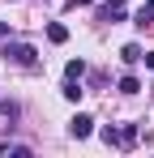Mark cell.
Instances as JSON below:
<instances>
[{
  "label": "cell",
  "instance_id": "cell-1",
  "mask_svg": "<svg viewBox=\"0 0 154 158\" xmlns=\"http://www.w3.org/2000/svg\"><path fill=\"white\" fill-rule=\"evenodd\" d=\"M0 56H4V60H13V64L34 69V47H30V43H4V47H0Z\"/></svg>",
  "mask_w": 154,
  "mask_h": 158
},
{
  "label": "cell",
  "instance_id": "cell-2",
  "mask_svg": "<svg viewBox=\"0 0 154 158\" xmlns=\"http://www.w3.org/2000/svg\"><path fill=\"white\" fill-rule=\"evenodd\" d=\"M99 22H124V0H107L99 9Z\"/></svg>",
  "mask_w": 154,
  "mask_h": 158
},
{
  "label": "cell",
  "instance_id": "cell-3",
  "mask_svg": "<svg viewBox=\"0 0 154 158\" xmlns=\"http://www.w3.org/2000/svg\"><path fill=\"white\" fill-rule=\"evenodd\" d=\"M69 132L81 141V137H90V132H94V120H90V115H73V120H69Z\"/></svg>",
  "mask_w": 154,
  "mask_h": 158
},
{
  "label": "cell",
  "instance_id": "cell-4",
  "mask_svg": "<svg viewBox=\"0 0 154 158\" xmlns=\"http://www.w3.org/2000/svg\"><path fill=\"white\" fill-rule=\"evenodd\" d=\"M120 60H124V64H137V60H141V47H137V43L120 47Z\"/></svg>",
  "mask_w": 154,
  "mask_h": 158
},
{
  "label": "cell",
  "instance_id": "cell-5",
  "mask_svg": "<svg viewBox=\"0 0 154 158\" xmlns=\"http://www.w3.org/2000/svg\"><path fill=\"white\" fill-rule=\"evenodd\" d=\"M47 39H51V43H64V39H69V30L60 26V22H51V26H47Z\"/></svg>",
  "mask_w": 154,
  "mask_h": 158
},
{
  "label": "cell",
  "instance_id": "cell-6",
  "mask_svg": "<svg viewBox=\"0 0 154 158\" xmlns=\"http://www.w3.org/2000/svg\"><path fill=\"white\" fill-rule=\"evenodd\" d=\"M81 73H86V64H81V60H69V64H64V77L81 81Z\"/></svg>",
  "mask_w": 154,
  "mask_h": 158
},
{
  "label": "cell",
  "instance_id": "cell-7",
  "mask_svg": "<svg viewBox=\"0 0 154 158\" xmlns=\"http://www.w3.org/2000/svg\"><path fill=\"white\" fill-rule=\"evenodd\" d=\"M137 90H141V81L133 77V73H128V77H120V94H137Z\"/></svg>",
  "mask_w": 154,
  "mask_h": 158
},
{
  "label": "cell",
  "instance_id": "cell-8",
  "mask_svg": "<svg viewBox=\"0 0 154 158\" xmlns=\"http://www.w3.org/2000/svg\"><path fill=\"white\" fill-rule=\"evenodd\" d=\"M64 98H69V103H77V98H81V85H77V81H73V77L64 81Z\"/></svg>",
  "mask_w": 154,
  "mask_h": 158
},
{
  "label": "cell",
  "instance_id": "cell-9",
  "mask_svg": "<svg viewBox=\"0 0 154 158\" xmlns=\"http://www.w3.org/2000/svg\"><path fill=\"white\" fill-rule=\"evenodd\" d=\"M133 141H137V124H124L120 128V145H133Z\"/></svg>",
  "mask_w": 154,
  "mask_h": 158
},
{
  "label": "cell",
  "instance_id": "cell-10",
  "mask_svg": "<svg viewBox=\"0 0 154 158\" xmlns=\"http://www.w3.org/2000/svg\"><path fill=\"white\" fill-rule=\"evenodd\" d=\"M103 141H107V145H120V128H111V124H107V128H103Z\"/></svg>",
  "mask_w": 154,
  "mask_h": 158
},
{
  "label": "cell",
  "instance_id": "cell-11",
  "mask_svg": "<svg viewBox=\"0 0 154 158\" xmlns=\"http://www.w3.org/2000/svg\"><path fill=\"white\" fill-rule=\"evenodd\" d=\"M141 60H146V69H154V52H141Z\"/></svg>",
  "mask_w": 154,
  "mask_h": 158
},
{
  "label": "cell",
  "instance_id": "cell-12",
  "mask_svg": "<svg viewBox=\"0 0 154 158\" xmlns=\"http://www.w3.org/2000/svg\"><path fill=\"white\" fill-rule=\"evenodd\" d=\"M0 39H9V26H4V22H0Z\"/></svg>",
  "mask_w": 154,
  "mask_h": 158
},
{
  "label": "cell",
  "instance_id": "cell-13",
  "mask_svg": "<svg viewBox=\"0 0 154 158\" xmlns=\"http://www.w3.org/2000/svg\"><path fill=\"white\" fill-rule=\"evenodd\" d=\"M146 9H154V0H146Z\"/></svg>",
  "mask_w": 154,
  "mask_h": 158
}]
</instances>
